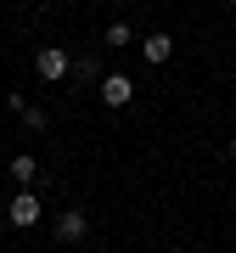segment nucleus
Instances as JSON below:
<instances>
[{
    "instance_id": "1",
    "label": "nucleus",
    "mask_w": 236,
    "mask_h": 253,
    "mask_svg": "<svg viewBox=\"0 0 236 253\" xmlns=\"http://www.w3.org/2000/svg\"><path fill=\"white\" fill-rule=\"evenodd\" d=\"M6 219H11V225H17V231H34L39 225V197H34V191H17V197H11V208H6Z\"/></svg>"
},
{
    "instance_id": "2",
    "label": "nucleus",
    "mask_w": 236,
    "mask_h": 253,
    "mask_svg": "<svg viewBox=\"0 0 236 253\" xmlns=\"http://www.w3.org/2000/svg\"><path fill=\"white\" fill-rule=\"evenodd\" d=\"M129 96H135V79L129 73H101V101L107 107H124Z\"/></svg>"
},
{
    "instance_id": "3",
    "label": "nucleus",
    "mask_w": 236,
    "mask_h": 253,
    "mask_svg": "<svg viewBox=\"0 0 236 253\" xmlns=\"http://www.w3.org/2000/svg\"><path fill=\"white\" fill-rule=\"evenodd\" d=\"M34 73H39V79H68V51L45 45V51L34 56Z\"/></svg>"
},
{
    "instance_id": "4",
    "label": "nucleus",
    "mask_w": 236,
    "mask_h": 253,
    "mask_svg": "<svg viewBox=\"0 0 236 253\" xmlns=\"http://www.w3.org/2000/svg\"><path fill=\"white\" fill-rule=\"evenodd\" d=\"M141 56H146L152 68H163L169 56H174V40L163 34V28H157V34H146V40H141Z\"/></svg>"
},
{
    "instance_id": "5",
    "label": "nucleus",
    "mask_w": 236,
    "mask_h": 253,
    "mask_svg": "<svg viewBox=\"0 0 236 253\" xmlns=\"http://www.w3.org/2000/svg\"><path fill=\"white\" fill-rule=\"evenodd\" d=\"M84 231H90V219H84V214H79V208H68V214H62V219H56V236H62V242H79V236H84Z\"/></svg>"
},
{
    "instance_id": "6",
    "label": "nucleus",
    "mask_w": 236,
    "mask_h": 253,
    "mask_svg": "<svg viewBox=\"0 0 236 253\" xmlns=\"http://www.w3.org/2000/svg\"><path fill=\"white\" fill-rule=\"evenodd\" d=\"M34 174H39V163L28 158V152H17V158H11V180H17V186H34Z\"/></svg>"
},
{
    "instance_id": "7",
    "label": "nucleus",
    "mask_w": 236,
    "mask_h": 253,
    "mask_svg": "<svg viewBox=\"0 0 236 253\" xmlns=\"http://www.w3.org/2000/svg\"><path fill=\"white\" fill-rule=\"evenodd\" d=\"M129 40H135V34H129V23H113V28H107V34H101V45H118V51H124V45H129Z\"/></svg>"
},
{
    "instance_id": "8",
    "label": "nucleus",
    "mask_w": 236,
    "mask_h": 253,
    "mask_svg": "<svg viewBox=\"0 0 236 253\" xmlns=\"http://www.w3.org/2000/svg\"><path fill=\"white\" fill-rule=\"evenodd\" d=\"M23 124H28V129H45L51 113H45V107H23Z\"/></svg>"
},
{
    "instance_id": "9",
    "label": "nucleus",
    "mask_w": 236,
    "mask_h": 253,
    "mask_svg": "<svg viewBox=\"0 0 236 253\" xmlns=\"http://www.w3.org/2000/svg\"><path fill=\"white\" fill-rule=\"evenodd\" d=\"M73 79H96V56H79L73 62Z\"/></svg>"
},
{
    "instance_id": "10",
    "label": "nucleus",
    "mask_w": 236,
    "mask_h": 253,
    "mask_svg": "<svg viewBox=\"0 0 236 253\" xmlns=\"http://www.w3.org/2000/svg\"><path fill=\"white\" fill-rule=\"evenodd\" d=\"M231 158H236V141H231Z\"/></svg>"
}]
</instances>
